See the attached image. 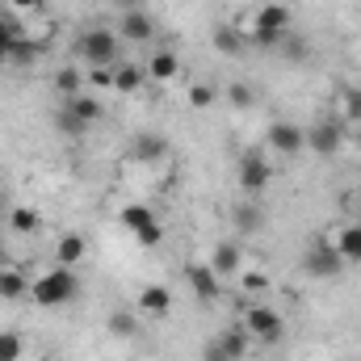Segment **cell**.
<instances>
[{
    "label": "cell",
    "mask_w": 361,
    "mask_h": 361,
    "mask_svg": "<svg viewBox=\"0 0 361 361\" xmlns=\"http://www.w3.org/2000/svg\"><path fill=\"white\" fill-rule=\"evenodd\" d=\"M76 59L89 63V68H118V55H122V38L118 30H80L76 42H72Z\"/></svg>",
    "instance_id": "6da1fadb"
},
{
    "label": "cell",
    "mask_w": 361,
    "mask_h": 361,
    "mask_svg": "<svg viewBox=\"0 0 361 361\" xmlns=\"http://www.w3.org/2000/svg\"><path fill=\"white\" fill-rule=\"evenodd\" d=\"M76 294H80V277L68 269V265H55V269H47L42 277L30 281V298H34L38 307H63V302H72Z\"/></svg>",
    "instance_id": "7a4b0ae2"
},
{
    "label": "cell",
    "mask_w": 361,
    "mask_h": 361,
    "mask_svg": "<svg viewBox=\"0 0 361 361\" xmlns=\"http://www.w3.org/2000/svg\"><path fill=\"white\" fill-rule=\"evenodd\" d=\"M240 328H244L252 341H261V345H277V341L286 336V319H281V311H273L269 302H252V307L244 311Z\"/></svg>",
    "instance_id": "3957f363"
},
{
    "label": "cell",
    "mask_w": 361,
    "mask_h": 361,
    "mask_svg": "<svg viewBox=\"0 0 361 361\" xmlns=\"http://www.w3.org/2000/svg\"><path fill=\"white\" fill-rule=\"evenodd\" d=\"M345 265H349V261L332 248V240H315V244L307 248V257H302V269H307V277H315V281H332V277H341Z\"/></svg>",
    "instance_id": "277c9868"
},
{
    "label": "cell",
    "mask_w": 361,
    "mask_h": 361,
    "mask_svg": "<svg viewBox=\"0 0 361 361\" xmlns=\"http://www.w3.org/2000/svg\"><path fill=\"white\" fill-rule=\"evenodd\" d=\"M345 147V122L341 118H319L307 126V152L315 156H336Z\"/></svg>",
    "instance_id": "5b68a950"
},
{
    "label": "cell",
    "mask_w": 361,
    "mask_h": 361,
    "mask_svg": "<svg viewBox=\"0 0 361 361\" xmlns=\"http://www.w3.org/2000/svg\"><path fill=\"white\" fill-rule=\"evenodd\" d=\"M118 38H122V42H135V47H147V42L156 38L152 13H147V8H122V17H118Z\"/></svg>",
    "instance_id": "8992f818"
},
{
    "label": "cell",
    "mask_w": 361,
    "mask_h": 361,
    "mask_svg": "<svg viewBox=\"0 0 361 361\" xmlns=\"http://www.w3.org/2000/svg\"><path fill=\"white\" fill-rule=\"evenodd\" d=\"M122 223L135 231V240H139L143 248H156V244L164 240V227H160V223H156V214H152L147 206H139V202L122 210Z\"/></svg>",
    "instance_id": "52a82bcc"
},
{
    "label": "cell",
    "mask_w": 361,
    "mask_h": 361,
    "mask_svg": "<svg viewBox=\"0 0 361 361\" xmlns=\"http://www.w3.org/2000/svg\"><path fill=\"white\" fill-rule=\"evenodd\" d=\"M269 180H273V164L265 152H244L240 156V185H244V193H261Z\"/></svg>",
    "instance_id": "ba28073f"
},
{
    "label": "cell",
    "mask_w": 361,
    "mask_h": 361,
    "mask_svg": "<svg viewBox=\"0 0 361 361\" xmlns=\"http://www.w3.org/2000/svg\"><path fill=\"white\" fill-rule=\"evenodd\" d=\"M269 152H277V156H298V152H307V130L294 126V122H273L269 126Z\"/></svg>",
    "instance_id": "9c48e42d"
},
{
    "label": "cell",
    "mask_w": 361,
    "mask_h": 361,
    "mask_svg": "<svg viewBox=\"0 0 361 361\" xmlns=\"http://www.w3.org/2000/svg\"><path fill=\"white\" fill-rule=\"evenodd\" d=\"M173 311V290L169 286H143L139 290V315L147 319H169Z\"/></svg>",
    "instance_id": "30bf717a"
},
{
    "label": "cell",
    "mask_w": 361,
    "mask_h": 361,
    "mask_svg": "<svg viewBox=\"0 0 361 361\" xmlns=\"http://www.w3.org/2000/svg\"><path fill=\"white\" fill-rule=\"evenodd\" d=\"M147 80H156V85H169V80H177L180 76V55L177 51H152V59H147Z\"/></svg>",
    "instance_id": "8fae6325"
},
{
    "label": "cell",
    "mask_w": 361,
    "mask_h": 361,
    "mask_svg": "<svg viewBox=\"0 0 361 361\" xmlns=\"http://www.w3.org/2000/svg\"><path fill=\"white\" fill-rule=\"evenodd\" d=\"M206 265L219 273V281H223V277H240V269H244L240 244H214V252H210V261H206Z\"/></svg>",
    "instance_id": "7c38bea8"
},
{
    "label": "cell",
    "mask_w": 361,
    "mask_h": 361,
    "mask_svg": "<svg viewBox=\"0 0 361 361\" xmlns=\"http://www.w3.org/2000/svg\"><path fill=\"white\" fill-rule=\"evenodd\" d=\"M185 281H189V290H193L202 302L219 298V273L210 269V265H185Z\"/></svg>",
    "instance_id": "4fadbf2b"
},
{
    "label": "cell",
    "mask_w": 361,
    "mask_h": 361,
    "mask_svg": "<svg viewBox=\"0 0 361 361\" xmlns=\"http://www.w3.org/2000/svg\"><path fill=\"white\" fill-rule=\"evenodd\" d=\"M210 42H214V51L227 55V59H235V55L248 47V38H244L240 25H214V30H210Z\"/></svg>",
    "instance_id": "5bb4252c"
},
{
    "label": "cell",
    "mask_w": 361,
    "mask_h": 361,
    "mask_svg": "<svg viewBox=\"0 0 361 361\" xmlns=\"http://www.w3.org/2000/svg\"><path fill=\"white\" fill-rule=\"evenodd\" d=\"M85 252H89V240L80 235V231H68V235H59V244H55V265H80L85 261Z\"/></svg>",
    "instance_id": "9a60e30c"
},
{
    "label": "cell",
    "mask_w": 361,
    "mask_h": 361,
    "mask_svg": "<svg viewBox=\"0 0 361 361\" xmlns=\"http://www.w3.org/2000/svg\"><path fill=\"white\" fill-rule=\"evenodd\" d=\"M63 109H68V114H72V118H76L85 130H89L92 122H101V114H105V109H101V101H97V97H89V92H80V97H68V101H63Z\"/></svg>",
    "instance_id": "2e32d148"
},
{
    "label": "cell",
    "mask_w": 361,
    "mask_h": 361,
    "mask_svg": "<svg viewBox=\"0 0 361 361\" xmlns=\"http://www.w3.org/2000/svg\"><path fill=\"white\" fill-rule=\"evenodd\" d=\"M332 248L345 261H361V223H341L336 235H332Z\"/></svg>",
    "instance_id": "e0dca14e"
},
{
    "label": "cell",
    "mask_w": 361,
    "mask_h": 361,
    "mask_svg": "<svg viewBox=\"0 0 361 361\" xmlns=\"http://www.w3.org/2000/svg\"><path fill=\"white\" fill-rule=\"evenodd\" d=\"M139 311H126V307H118V311H109V319H105V328L118 336V341H130V336H139Z\"/></svg>",
    "instance_id": "ac0fdd59"
},
{
    "label": "cell",
    "mask_w": 361,
    "mask_h": 361,
    "mask_svg": "<svg viewBox=\"0 0 361 361\" xmlns=\"http://www.w3.org/2000/svg\"><path fill=\"white\" fill-rule=\"evenodd\" d=\"M332 118H341V122H361V92L357 89H336V97H332Z\"/></svg>",
    "instance_id": "d6986e66"
},
{
    "label": "cell",
    "mask_w": 361,
    "mask_h": 361,
    "mask_svg": "<svg viewBox=\"0 0 361 361\" xmlns=\"http://www.w3.org/2000/svg\"><path fill=\"white\" fill-rule=\"evenodd\" d=\"M30 294V277L21 269H0V298H8V302H17V298H25Z\"/></svg>",
    "instance_id": "ffe728a7"
},
{
    "label": "cell",
    "mask_w": 361,
    "mask_h": 361,
    "mask_svg": "<svg viewBox=\"0 0 361 361\" xmlns=\"http://www.w3.org/2000/svg\"><path fill=\"white\" fill-rule=\"evenodd\" d=\"M8 227H13L17 235H34V231L42 227V214H38L34 206H13V210H8Z\"/></svg>",
    "instance_id": "44dd1931"
},
{
    "label": "cell",
    "mask_w": 361,
    "mask_h": 361,
    "mask_svg": "<svg viewBox=\"0 0 361 361\" xmlns=\"http://www.w3.org/2000/svg\"><path fill=\"white\" fill-rule=\"evenodd\" d=\"M143 80H147V72L135 68V63H118L114 68V92H139Z\"/></svg>",
    "instance_id": "7402d4cb"
},
{
    "label": "cell",
    "mask_w": 361,
    "mask_h": 361,
    "mask_svg": "<svg viewBox=\"0 0 361 361\" xmlns=\"http://www.w3.org/2000/svg\"><path fill=\"white\" fill-rule=\"evenodd\" d=\"M219 345L231 353L235 361H244L248 357V345H252V336L244 332V328H227V332H219Z\"/></svg>",
    "instance_id": "603a6c76"
},
{
    "label": "cell",
    "mask_w": 361,
    "mask_h": 361,
    "mask_svg": "<svg viewBox=\"0 0 361 361\" xmlns=\"http://www.w3.org/2000/svg\"><path fill=\"white\" fill-rule=\"evenodd\" d=\"M164 152H169V143L160 139V135H139L135 139V160H164Z\"/></svg>",
    "instance_id": "cb8c5ba5"
},
{
    "label": "cell",
    "mask_w": 361,
    "mask_h": 361,
    "mask_svg": "<svg viewBox=\"0 0 361 361\" xmlns=\"http://www.w3.org/2000/svg\"><path fill=\"white\" fill-rule=\"evenodd\" d=\"M21 38V25H17V17H13V8L8 13H0V59H8L13 55V42Z\"/></svg>",
    "instance_id": "d4e9b609"
},
{
    "label": "cell",
    "mask_w": 361,
    "mask_h": 361,
    "mask_svg": "<svg viewBox=\"0 0 361 361\" xmlns=\"http://www.w3.org/2000/svg\"><path fill=\"white\" fill-rule=\"evenodd\" d=\"M55 89L63 92V97H80V92H85L80 68H59V72H55Z\"/></svg>",
    "instance_id": "484cf974"
},
{
    "label": "cell",
    "mask_w": 361,
    "mask_h": 361,
    "mask_svg": "<svg viewBox=\"0 0 361 361\" xmlns=\"http://www.w3.org/2000/svg\"><path fill=\"white\" fill-rule=\"evenodd\" d=\"M214 101H219V89H214V85H206V80H193V85H189V105H193V109H210Z\"/></svg>",
    "instance_id": "4316f807"
},
{
    "label": "cell",
    "mask_w": 361,
    "mask_h": 361,
    "mask_svg": "<svg viewBox=\"0 0 361 361\" xmlns=\"http://www.w3.org/2000/svg\"><path fill=\"white\" fill-rule=\"evenodd\" d=\"M240 290L244 294H265L269 290V273L265 269H240Z\"/></svg>",
    "instance_id": "83f0119b"
},
{
    "label": "cell",
    "mask_w": 361,
    "mask_h": 361,
    "mask_svg": "<svg viewBox=\"0 0 361 361\" xmlns=\"http://www.w3.org/2000/svg\"><path fill=\"white\" fill-rule=\"evenodd\" d=\"M235 227L248 231V235L261 231V210H257V206H240V210H235Z\"/></svg>",
    "instance_id": "f1b7e54d"
},
{
    "label": "cell",
    "mask_w": 361,
    "mask_h": 361,
    "mask_svg": "<svg viewBox=\"0 0 361 361\" xmlns=\"http://www.w3.org/2000/svg\"><path fill=\"white\" fill-rule=\"evenodd\" d=\"M21 349H25V345H21L17 332H0V361H17L21 357Z\"/></svg>",
    "instance_id": "f546056e"
},
{
    "label": "cell",
    "mask_w": 361,
    "mask_h": 361,
    "mask_svg": "<svg viewBox=\"0 0 361 361\" xmlns=\"http://www.w3.org/2000/svg\"><path fill=\"white\" fill-rule=\"evenodd\" d=\"M227 101H231V105H235V109H248V105H252V101H257V92L248 89V85H240V80H235V85H231V89H227Z\"/></svg>",
    "instance_id": "4dcf8cb0"
},
{
    "label": "cell",
    "mask_w": 361,
    "mask_h": 361,
    "mask_svg": "<svg viewBox=\"0 0 361 361\" xmlns=\"http://www.w3.org/2000/svg\"><path fill=\"white\" fill-rule=\"evenodd\" d=\"M85 85H92V89H114V68H89Z\"/></svg>",
    "instance_id": "1f68e13d"
},
{
    "label": "cell",
    "mask_w": 361,
    "mask_h": 361,
    "mask_svg": "<svg viewBox=\"0 0 361 361\" xmlns=\"http://www.w3.org/2000/svg\"><path fill=\"white\" fill-rule=\"evenodd\" d=\"M202 361H235V357H231V353L219 345V336H214V341H206V349H202Z\"/></svg>",
    "instance_id": "d6a6232c"
},
{
    "label": "cell",
    "mask_w": 361,
    "mask_h": 361,
    "mask_svg": "<svg viewBox=\"0 0 361 361\" xmlns=\"http://www.w3.org/2000/svg\"><path fill=\"white\" fill-rule=\"evenodd\" d=\"M38 4H42V0H8L13 13H30V8H38Z\"/></svg>",
    "instance_id": "836d02e7"
},
{
    "label": "cell",
    "mask_w": 361,
    "mask_h": 361,
    "mask_svg": "<svg viewBox=\"0 0 361 361\" xmlns=\"http://www.w3.org/2000/svg\"><path fill=\"white\" fill-rule=\"evenodd\" d=\"M122 8H147V0H118Z\"/></svg>",
    "instance_id": "e575fe53"
},
{
    "label": "cell",
    "mask_w": 361,
    "mask_h": 361,
    "mask_svg": "<svg viewBox=\"0 0 361 361\" xmlns=\"http://www.w3.org/2000/svg\"><path fill=\"white\" fill-rule=\"evenodd\" d=\"M0 269H8V257H4V248H0Z\"/></svg>",
    "instance_id": "d590c367"
},
{
    "label": "cell",
    "mask_w": 361,
    "mask_h": 361,
    "mask_svg": "<svg viewBox=\"0 0 361 361\" xmlns=\"http://www.w3.org/2000/svg\"><path fill=\"white\" fill-rule=\"evenodd\" d=\"M353 197H357V202H361V180H357V189H353Z\"/></svg>",
    "instance_id": "8d00e7d4"
}]
</instances>
